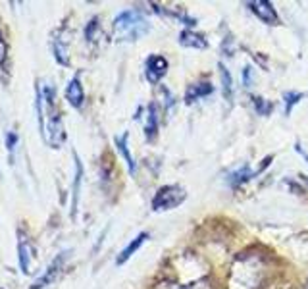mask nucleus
Returning <instances> with one entry per match:
<instances>
[{
	"label": "nucleus",
	"mask_w": 308,
	"mask_h": 289,
	"mask_svg": "<svg viewBox=\"0 0 308 289\" xmlns=\"http://www.w3.org/2000/svg\"><path fill=\"white\" fill-rule=\"evenodd\" d=\"M295 150H297V152H299L300 156H302V158H304V160H306V162H308V154H306V152H304V150H302V147H300L299 143L295 145Z\"/></svg>",
	"instance_id": "obj_23"
},
{
	"label": "nucleus",
	"mask_w": 308,
	"mask_h": 289,
	"mask_svg": "<svg viewBox=\"0 0 308 289\" xmlns=\"http://www.w3.org/2000/svg\"><path fill=\"white\" fill-rule=\"evenodd\" d=\"M0 68L8 71V44L4 41L2 33H0Z\"/></svg>",
	"instance_id": "obj_17"
},
{
	"label": "nucleus",
	"mask_w": 308,
	"mask_h": 289,
	"mask_svg": "<svg viewBox=\"0 0 308 289\" xmlns=\"http://www.w3.org/2000/svg\"><path fill=\"white\" fill-rule=\"evenodd\" d=\"M179 44H183L187 48H206V46H208V41H206L203 35L185 29V31H181V35H179Z\"/></svg>",
	"instance_id": "obj_10"
},
{
	"label": "nucleus",
	"mask_w": 308,
	"mask_h": 289,
	"mask_svg": "<svg viewBox=\"0 0 308 289\" xmlns=\"http://www.w3.org/2000/svg\"><path fill=\"white\" fill-rule=\"evenodd\" d=\"M248 71H250V68H245V71H243V75H245V85H246V87H250V81H253V75H250Z\"/></svg>",
	"instance_id": "obj_22"
},
{
	"label": "nucleus",
	"mask_w": 308,
	"mask_h": 289,
	"mask_svg": "<svg viewBox=\"0 0 308 289\" xmlns=\"http://www.w3.org/2000/svg\"><path fill=\"white\" fill-rule=\"evenodd\" d=\"M300 98H302V95H300V93H295V91H293V93H285V100H287V108H285V114H287V116L291 114V108L297 104Z\"/></svg>",
	"instance_id": "obj_19"
},
{
	"label": "nucleus",
	"mask_w": 308,
	"mask_h": 289,
	"mask_svg": "<svg viewBox=\"0 0 308 289\" xmlns=\"http://www.w3.org/2000/svg\"><path fill=\"white\" fill-rule=\"evenodd\" d=\"M253 102H255L256 110H258V114L260 116H268L270 112H272L273 106L270 104V102H266L264 98H260V96H253Z\"/></svg>",
	"instance_id": "obj_18"
},
{
	"label": "nucleus",
	"mask_w": 308,
	"mask_h": 289,
	"mask_svg": "<svg viewBox=\"0 0 308 289\" xmlns=\"http://www.w3.org/2000/svg\"><path fill=\"white\" fill-rule=\"evenodd\" d=\"M246 6H248V10H250L255 16H258V19H262L264 23H272V25H275V23L279 21L277 12H275V8L272 6V2H266V0H253V2H248Z\"/></svg>",
	"instance_id": "obj_6"
},
{
	"label": "nucleus",
	"mask_w": 308,
	"mask_h": 289,
	"mask_svg": "<svg viewBox=\"0 0 308 289\" xmlns=\"http://www.w3.org/2000/svg\"><path fill=\"white\" fill-rule=\"evenodd\" d=\"M158 133V114H156V104L152 102L149 106V120H147V125H145V135L147 139L152 141Z\"/></svg>",
	"instance_id": "obj_13"
},
{
	"label": "nucleus",
	"mask_w": 308,
	"mask_h": 289,
	"mask_svg": "<svg viewBox=\"0 0 308 289\" xmlns=\"http://www.w3.org/2000/svg\"><path fill=\"white\" fill-rule=\"evenodd\" d=\"M187 199V191L181 185H164L160 187L158 193L152 199V211L154 212H166L179 206Z\"/></svg>",
	"instance_id": "obj_3"
},
{
	"label": "nucleus",
	"mask_w": 308,
	"mask_h": 289,
	"mask_svg": "<svg viewBox=\"0 0 308 289\" xmlns=\"http://www.w3.org/2000/svg\"><path fill=\"white\" fill-rule=\"evenodd\" d=\"M68 258H70V251H64V253L58 254L52 262H50V266L46 268V272H44L43 276L31 285V289H43V287H46V285H50V283L60 276L62 268H64V264H66Z\"/></svg>",
	"instance_id": "obj_4"
},
{
	"label": "nucleus",
	"mask_w": 308,
	"mask_h": 289,
	"mask_svg": "<svg viewBox=\"0 0 308 289\" xmlns=\"http://www.w3.org/2000/svg\"><path fill=\"white\" fill-rule=\"evenodd\" d=\"M95 29H98V18L91 19V23H89L87 29H85V37H87V41H93V33H95Z\"/></svg>",
	"instance_id": "obj_21"
},
{
	"label": "nucleus",
	"mask_w": 308,
	"mask_h": 289,
	"mask_svg": "<svg viewBox=\"0 0 308 289\" xmlns=\"http://www.w3.org/2000/svg\"><path fill=\"white\" fill-rule=\"evenodd\" d=\"M150 23L139 10H125L114 19V35L118 41H137L147 35Z\"/></svg>",
	"instance_id": "obj_1"
},
{
	"label": "nucleus",
	"mask_w": 308,
	"mask_h": 289,
	"mask_svg": "<svg viewBox=\"0 0 308 289\" xmlns=\"http://www.w3.org/2000/svg\"><path fill=\"white\" fill-rule=\"evenodd\" d=\"M18 133L16 132H8L6 133V149H8L10 154H14V150H16V145H18Z\"/></svg>",
	"instance_id": "obj_20"
},
{
	"label": "nucleus",
	"mask_w": 308,
	"mask_h": 289,
	"mask_svg": "<svg viewBox=\"0 0 308 289\" xmlns=\"http://www.w3.org/2000/svg\"><path fill=\"white\" fill-rule=\"evenodd\" d=\"M300 177H302V179H304V181L308 183V175H300Z\"/></svg>",
	"instance_id": "obj_24"
},
{
	"label": "nucleus",
	"mask_w": 308,
	"mask_h": 289,
	"mask_svg": "<svg viewBox=\"0 0 308 289\" xmlns=\"http://www.w3.org/2000/svg\"><path fill=\"white\" fill-rule=\"evenodd\" d=\"M44 102L48 108V122L44 127V139L48 141V145L52 149H60L62 143L66 141V132H64V123H62V116L56 110V102H54V87L46 85L44 87Z\"/></svg>",
	"instance_id": "obj_2"
},
{
	"label": "nucleus",
	"mask_w": 308,
	"mask_h": 289,
	"mask_svg": "<svg viewBox=\"0 0 308 289\" xmlns=\"http://www.w3.org/2000/svg\"><path fill=\"white\" fill-rule=\"evenodd\" d=\"M75 158V181H73V202H71V214L75 216L77 212V202H79V187H81V177H83V166L77 154H73Z\"/></svg>",
	"instance_id": "obj_12"
},
{
	"label": "nucleus",
	"mask_w": 308,
	"mask_h": 289,
	"mask_svg": "<svg viewBox=\"0 0 308 289\" xmlns=\"http://www.w3.org/2000/svg\"><path fill=\"white\" fill-rule=\"evenodd\" d=\"M66 98L73 108H81L83 106V100H85V93H83V87H81L79 77H73L68 83L66 87Z\"/></svg>",
	"instance_id": "obj_7"
},
{
	"label": "nucleus",
	"mask_w": 308,
	"mask_h": 289,
	"mask_svg": "<svg viewBox=\"0 0 308 289\" xmlns=\"http://www.w3.org/2000/svg\"><path fill=\"white\" fill-rule=\"evenodd\" d=\"M212 91H214V87H212L210 83H197V85H191V87L187 89V93H185V102L191 104L197 98L212 95Z\"/></svg>",
	"instance_id": "obj_11"
},
{
	"label": "nucleus",
	"mask_w": 308,
	"mask_h": 289,
	"mask_svg": "<svg viewBox=\"0 0 308 289\" xmlns=\"http://www.w3.org/2000/svg\"><path fill=\"white\" fill-rule=\"evenodd\" d=\"M18 254H19V268L23 274H29V258H31V243L27 241V235L19 229L18 239Z\"/></svg>",
	"instance_id": "obj_8"
},
{
	"label": "nucleus",
	"mask_w": 308,
	"mask_h": 289,
	"mask_svg": "<svg viewBox=\"0 0 308 289\" xmlns=\"http://www.w3.org/2000/svg\"><path fill=\"white\" fill-rule=\"evenodd\" d=\"M218 68H220L221 89H223V95H226V98H228V100H231V87H233V81H231V75H229L228 68H226L223 64H220Z\"/></svg>",
	"instance_id": "obj_16"
},
{
	"label": "nucleus",
	"mask_w": 308,
	"mask_h": 289,
	"mask_svg": "<svg viewBox=\"0 0 308 289\" xmlns=\"http://www.w3.org/2000/svg\"><path fill=\"white\" fill-rule=\"evenodd\" d=\"M147 239H149V233H147V231L139 233V235L135 237V239H133L129 245L123 249L122 253L118 254V258H116V264H118V266H122V264L127 262V260H129V258L133 256V253H135V251H139V247H141L143 243L147 241Z\"/></svg>",
	"instance_id": "obj_9"
},
{
	"label": "nucleus",
	"mask_w": 308,
	"mask_h": 289,
	"mask_svg": "<svg viewBox=\"0 0 308 289\" xmlns=\"http://www.w3.org/2000/svg\"><path fill=\"white\" fill-rule=\"evenodd\" d=\"M167 71V60L160 54H152L147 58V64H145V75L149 79L150 83H158L160 79L166 75Z\"/></svg>",
	"instance_id": "obj_5"
},
{
	"label": "nucleus",
	"mask_w": 308,
	"mask_h": 289,
	"mask_svg": "<svg viewBox=\"0 0 308 289\" xmlns=\"http://www.w3.org/2000/svg\"><path fill=\"white\" fill-rule=\"evenodd\" d=\"M255 175H258V172H256V170L253 172L248 166H245V168H241V170H237L235 174L231 175V179H229V181H231V185H233V187H239L241 183L248 181V179H250V177H255Z\"/></svg>",
	"instance_id": "obj_15"
},
{
	"label": "nucleus",
	"mask_w": 308,
	"mask_h": 289,
	"mask_svg": "<svg viewBox=\"0 0 308 289\" xmlns=\"http://www.w3.org/2000/svg\"><path fill=\"white\" fill-rule=\"evenodd\" d=\"M127 139H129V133H123L122 137H118V139H116V145H118L120 152H122L123 158H125V162H127V166H129V172L135 174V162H133L131 152H129V149H127Z\"/></svg>",
	"instance_id": "obj_14"
}]
</instances>
